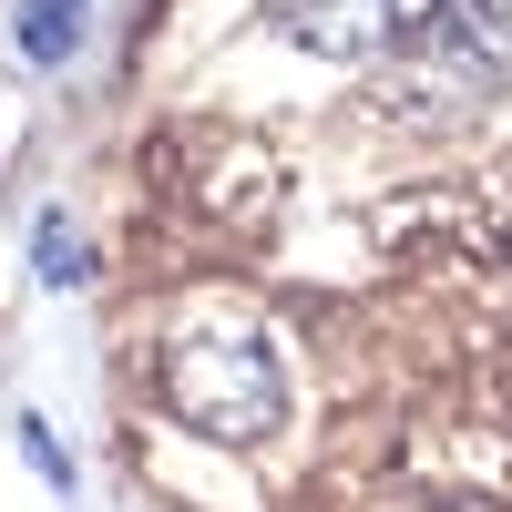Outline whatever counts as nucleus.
I'll return each instance as SVG.
<instances>
[{
	"instance_id": "nucleus-3",
	"label": "nucleus",
	"mask_w": 512,
	"mask_h": 512,
	"mask_svg": "<svg viewBox=\"0 0 512 512\" xmlns=\"http://www.w3.org/2000/svg\"><path fill=\"white\" fill-rule=\"evenodd\" d=\"M277 21L308 41V52H338V62H349V52H369L400 11H390V0H277Z\"/></svg>"
},
{
	"instance_id": "nucleus-4",
	"label": "nucleus",
	"mask_w": 512,
	"mask_h": 512,
	"mask_svg": "<svg viewBox=\"0 0 512 512\" xmlns=\"http://www.w3.org/2000/svg\"><path fill=\"white\" fill-rule=\"evenodd\" d=\"M31 267H41V287H82V277H93V246H82V226L62 216V205H41V226H31Z\"/></svg>"
},
{
	"instance_id": "nucleus-6",
	"label": "nucleus",
	"mask_w": 512,
	"mask_h": 512,
	"mask_svg": "<svg viewBox=\"0 0 512 512\" xmlns=\"http://www.w3.org/2000/svg\"><path fill=\"white\" fill-rule=\"evenodd\" d=\"M21 451H31V472L52 482V492H72V461L52 451V431H41V420H21Z\"/></svg>"
},
{
	"instance_id": "nucleus-2",
	"label": "nucleus",
	"mask_w": 512,
	"mask_h": 512,
	"mask_svg": "<svg viewBox=\"0 0 512 512\" xmlns=\"http://www.w3.org/2000/svg\"><path fill=\"white\" fill-rule=\"evenodd\" d=\"M420 82L441 103H492L512 82V11L502 0H441L431 41H420Z\"/></svg>"
},
{
	"instance_id": "nucleus-1",
	"label": "nucleus",
	"mask_w": 512,
	"mask_h": 512,
	"mask_svg": "<svg viewBox=\"0 0 512 512\" xmlns=\"http://www.w3.org/2000/svg\"><path fill=\"white\" fill-rule=\"evenodd\" d=\"M164 400H175V420H195L205 441L256 451L287 420V359L256 328H185L175 349H164Z\"/></svg>"
},
{
	"instance_id": "nucleus-5",
	"label": "nucleus",
	"mask_w": 512,
	"mask_h": 512,
	"mask_svg": "<svg viewBox=\"0 0 512 512\" xmlns=\"http://www.w3.org/2000/svg\"><path fill=\"white\" fill-rule=\"evenodd\" d=\"M72 41H82V0H21V62H72Z\"/></svg>"
},
{
	"instance_id": "nucleus-7",
	"label": "nucleus",
	"mask_w": 512,
	"mask_h": 512,
	"mask_svg": "<svg viewBox=\"0 0 512 512\" xmlns=\"http://www.w3.org/2000/svg\"><path fill=\"white\" fill-rule=\"evenodd\" d=\"M431 512H502V502H472V492H451V502H431Z\"/></svg>"
}]
</instances>
